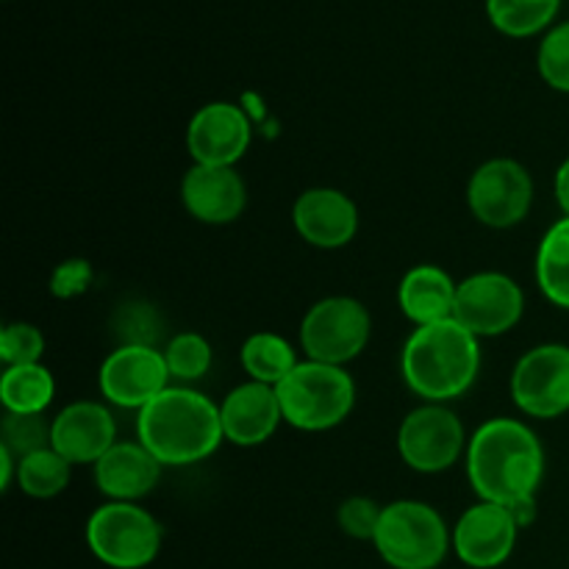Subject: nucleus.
<instances>
[{
  "instance_id": "nucleus-3",
  "label": "nucleus",
  "mask_w": 569,
  "mask_h": 569,
  "mask_svg": "<svg viewBox=\"0 0 569 569\" xmlns=\"http://www.w3.org/2000/svg\"><path fill=\"white\" fill-rule=\"evenodd\" d=\"M403 381L426 403H448L476 383L481 370V339L459 320L415 328L400 353Z\"/></svg>"
},
{
  "instance_id": "nucleus-24",
  "label": "nucleus",
  "mask_w": 569,
  "mask_h": 569,
  "mask_svg": "<svg viewBox=\"0 0 569 569\" xmlns=\"http://www.w3.org/2000/svg\"><path fill=\"white\" fill-rule=\"evenodd\" d=\"M561 0H487V14L500 33L515 39L533 37L550 28Z\"/></svg>"
},
{
  "instance_id": "nucleus-23",
  "label": "nucleus",
  "mask_w": 569,
  "mask_h": 569,
  "mask_svg": "<svg viewBox=\"0 0 569 569\" xmlns=\"http://www.w3.org/2000/svg\"><path fill=\"white\" fill-rule=\"evenodd\" d=\"M239 361H242L250 381L267 383V387H278V383L300 365L292 345L272 331L250 333V337L244 339Z\"/></svg>"
},
{
  "instance_id": "nucleus-11",
  "label": "nucleus",
  "mask_w": 569,
  "mask_h": 569,
  "mask_svg": "<svg viewBox=\"0 0 569 569\" xmlns=\"http://www.w3.org/2000/svg\"><path fill=\"white\" fill-rule=\"evenodd\" d=\"M526 295L515 278L503 272H476L459 283L453 320L478 339L503 337L522 320Z\"/></svg>"
},
{
  "instance_id": "nucleus-30",
  "label": "nucleus",
  "mask_w": 569,
  "mask_h": 569,
  "mask_svg": "<svg viewBox=\"0 0 569 569\" xmlns=\"http://www.w3.org/2000/svg\"><path fill=\"white\" fill-rule=\"evenodd\" d=\"M383 506H378L370 498H348L339 506V528L348 533L350 539H361V542H372L378 531V520H381Z\"/></svg>"
},
{
  "instance_id": "nucleus-29",
  "label": "nucleus",
  "mask_w": 569,
  "mask_h": 569,
  "mask_svg": "<svg viewBox=\"0 0 569 569\" xmlns=\"http://www.w3.org/2000/svg\"><path fill=\"white\" fill-rule=\"evenodd\" d=\"M44 353V337L31 322H9L0 331V359L6 367L39 365Z\"/></svg>"
},
{
  "instance_id": "nucleus-32",
  "label": "nucleus",
  "mask_w": 569,
  "mask_h": 569,
  "mask_svg": "<svg viewBox=\"0 0 569 569\" xmlns=\"http://www.w3.org/2000/svg\"><path fill=\"white\" fill-rule=\"evenodd\" d=\"M553 189H556V200H559L561 211H565V217H569V156L561 161L559 170H556Z\"/></svg>"
},
{
  "instance_id": "nucleus-25",
  "label": "nucleus",
  "mask_w": 569,
  "mask_h": 569,
  "mask_svg": "<svg viewBox=\"0 0 569 569\" xmlns=\"http://www.w3.org/2000/svg\"><path fill=\"white\" fill-rule=\"evenodd\" d=\"M70 470L72 465L53 448L37 450L31 456H22L17 461V487L28 495V498L48 500L64 492L70 487Z\"/></svg>"
},
{
  "instance_id": "nucleus-10",
  "label": "nucleus",
  "mask_w": 569,
  "mask_h": 569,
  "mask_svg": "<svg viewBox=\"0 0 569 569\" xmlns=\"http://www.w3.org/2000/svg\"><path fill=\"white\" fill-rule=\"evenodd\" d=\"M511 398L533 420H556L569 411V348L537 345L511 372Z\"/></svg>"
},
{
  "instance_id": "nucleus-20",
  "label": "nucleus",
  "mask_w": 569,
  "mask_h": 569,
  "mask_svg": "<svg viewBox=\"0 0 569 569\" xmlns=\"http://www.w3.org/2000/svg\"><path fill=\"white\" fill-rule=\"evenodd\" d=\"M459 283L437 264H417L400 278L398 303L403 315L420 326L453 320Z\"/></svg>"
},
{
  "instance_id": "nucleus-12",
  "label": "nucleus",
  "mask_w": 569,
  "mask_h": 569,
  "mask_svg": "<svg viewBox=\"0 0 569 569\" xmlns=\"http://www.w3.org/2000/svg\"><path fill=\"white\" fill-rule=\"evenodd\" d=\"M170 367L153 345H120L100 365V392L111 406L142 411L170 389Z\"/></svg>"
},
{
  "instance_id": "nucleus-15",
  "label": "nucleus",
  "mask_w": 569,
  "mask_h": 569,
  "mask_svg": "<svg viewBox=\"0 0 569 569\" xmlns=\"http://www.w3.org/2000/svg\"><path fill=\"white\" fill-rule=\"evenodd\" d=\"M114 445V417L103 403L76 400L50 420V448L70 465H98Z\"/></svg>"
},
{
  "instance_id": "nucleus-26",
  "label": "nucleus",
  "mask_w": 569,
  "mask_h": 569,
  "mask_svg": "<svg viewBox=\"0 0 569 569\" xmlns=\"http://www.w3.org/2000/svg\"><path fill=\"white\" fill-rule=\"evenodd\" d=\"M164 359L172 378H178L183 383L200 381L211 367V345L200 333L183 331L170 339V345L164 350Z\"/></svg>"
},
{
  "instance_id": "nucleus-31",
  "label": "nucleus",
  "mask_w": 569,
  "mask_h": 569,
  "mask_svg": "<svg viewBox=\"0 0 569 569\" xmlns=\"http://www.w3.org/2000/svg\"><path fill=\"white\" fill-rule=\"evenodd\" d=\"M92 264L87 259H67L50 276V295L59 300H72L92 287Z\"/></svg>"
},
{
  "instance_id": "nucleus-17",
  "label": "nucleus",
  "mask_w": 569,
  "mask_h": 569,
  "mask_svg": "<svg viewBox=\"0 0 569 569\" xmlns=\"http://www.w3.org/2000/svg\"><path fill=\"white\" fill-rule=\"evenodd\" d=\"M295 231L311 248L337 250L353 242L359 231V209L345 192L331 187L306 189L292 209Z\"/></svg>"
},
{
  "instance_id": "nucleus-7",
  "label": "nucleus",
  "mask_w": 569,
  "mask_h": 569,
  "mask_svg": "<svg viewBox=\"0 0 569 569\" xmlns=\"http://www.w3.org/2000/svg\"><path fill=\"white\" fill-rule=\"evenodd\" d=\"M372 320L356 298H322L300 322V348L311 361L345 367L370 342Z\"/></svg>"
},
{
  "instance_id": "nucleus-19",
  "label": "nucleus",
  "mask_w": 569,
  "mask_h": 569,
  "mask_svg": "<svg viewBox=\"0 0 569 569\" xmlns=\"http://www.w3.org/2000/svg\"><path fill=\"white\" fill-rule=\"evenodd\" d=\"M161 476V461L142 442H117L94 465V483L117 503H137L148 498Z\"/></svg>"
},
{
  "instance_id": "nucleus-18",
  "label": "nucleus",
  "mask_w": 569,
  "mask_h": 569,
  "mask_svg": "<svg viewBox=\"0 0 569 569\" xmlns=\"http://www.w3.org/2000/svg\"><path fill=\"white\" fill-rule=\"evenodd\" d=\"M220 415L226 442L237 445V448H259L283 422L276 387L259 381L239 383L237 389H231L222 400Z\"/></svg>"
},
{
  "instance_id": "nucleus-9",
  "label": "nucleus",
  "mask_w": 569,
  "mask_h": 569,
  "mask_svg": "<svg viewBox=\"0 0 569 569\" xmlns=\"http://www.w3.org/2000/svg\"><path fill=\"white\" fill-rule=\"evenodd\" d=\"M467 206L487 228H515L533 206V178L520 161L489 159L467 183Z\"/></svg>"
},
{
  "instance_id": "nucleus-8",
  "label": "nucleus",
  "mask_w": 569,
  "mask_h": 569,
  "mask_svg": "<svg viewBox=\"0 0 569 569\" xmlns=\"http://www.w3.org/2000/svg\"><path fill=\"white\" fill-rule=\"evenodd\" d=\"M467 439L459 415L445 403H422L400 422L398 453L406 465L422 476L450 470L465 456Z\"/></svg>"
},
{
  "instance_id": "nucleus-22",
  "label": "nucleus",
  "mask_w": 569,
  "mask_h": 569,
  "mask_svg": "<svg viewBox=\"0 0 569 569\" xmlns=\"http://www.w3.org/2000/svg\"><path fill=\"white\" fill-rule=\"evenodd\" d=\"M537 283L550 303L569 311V217L553 222L539 242Z\"/></svg>"
},
{
  "instance_id": "nucleus-33",
  "label": "nucleus",
  "mask_w": 569,
  "mask_h": 569,
  "mask_svg": "<svg viewBox=\"0 0 569 569\" xmlns=\"http://www.w3.org/2000/svg\"><path fill=\"white\" fill-rule=\"evenodd\" d=\"M17 481V456L9 448L0 445V489H11V483Z\"/></svg>"
},
{
  "instance_id": "nucleus-27",
  "label": "nucleus",
  "mask_w": 569,
  "mask_h": 569,
  "mask_svg": "<svg viewBox=\"0 0 569 569\" xmlns=\"http://www.w3.org/2000/svg\"><path fill=\"white\" fill-rule=\"evenodd\" d=\"M0 445L9 448L20 461L22 456L50 448V422H44V415H11V411H6L3 422H0Z\"/></svg>"
},
{
  "instance_id": "nucleus-6",
  "label": "nucleus",
  "mask_w": 569,
  "mask_h": 569,
  "mask_svg": "<svg viewBox=\"0 0 569 569\" xmlns=\"http://www.w3.org/2000/svg\"><path fill=\"white\" fill-rule=\"evenodd\" d=\"M87 545L100 565L144 569L161 553V526L142 506L109 500L89 517Z\"/></svg>"
},
{
  "instance_id": "nucleus-28",
  "label": "nucleus",
  "mask_w": 569,
  "mask_h": 569,
  "mask_svg": "<svg viewBox=\"0 0 569 569\" xmlns=\"http://www.w3.org/2000/svg\"><path fill=\"white\" fill-rule=\"evenodd\" d=\"M539 76L556 92H569V22H559L545 33L537 53Z\"/></svg>"
},
{
  "instance_id": "nucleus-21",
  "label": "nucleus",
  "mask_w": 569,
  "mask_h": 569,
  "mask_svg": "<svg viewBox=\"0 0 569 569\" xmlns=\"http://www.w3.org/2000/svg\"><path fill=\"white\" fill-rule=\"evenodd\" d=\"M56 398V381L48 367H6L0 376V403L11 415H44Z\"/></svg>"
},
{
  "instance_id": "nucleus-1",
  "label": "nucleus",
  "mask_w": 569,
  "mask_h": 569,
  "mask_svg": "<svg viewBox=\"0 0 569 569\" xmlns=\"http://www.w3.org/2000/svg\"><path fill=\"white\" fill-rule=\"evenodd\" d=\"M467 478L487 503L506 506L517 526L537 520V492L545 478V450L537 433L520 420L495 417L467 445Z\"/></svg>"
},
{
  "instance_id": "nucleus-14",
  "label": "nucleus",
  "mask_w": 569,
  "mask_h": 569,
  "mask_svg": "<svg viewBox=\"0 0 569 569\" xmlns=\"http://www.w3.org/2000/svg\"><path fill=\"white\" fill-rule=\"evenodd\" d=\"M250 122L233 103H206L189 120L187 148L194 164L237 167L250 148Z\"/></svg>"
},
{
  "instance_id": "nucleus-4",
  "label": "nucleus",
  "mask_w": 569,
  "mask_h": 569,
  "mask_svg": "<svg viewBox=\"0 0 569 569\" xmlns=\"http://www.w3.org/2000/svg\"><path fill=\"white\" fill-rule=\"evenodd\" d=\"M283 422L298 431H331L350 417L356 406V383L345 367L322 361H300L276 387Z\"/></svg>"
},
{
  "instance_id": "nucleus-16",
  "label": "nucleus",
  "mask_w": 569,
  "mask_h": 569,
  "mask_svg": "<svg viewBox=\"0 0 569 569\" xmlns=\"http://www.w3.org/2000/svg\"><path fill=\"white\" fill-rule=\"evenodd\" d=\"M183 209L206 226H228L248 206V187L237 167L192 164L181 181Z\"/></svg>"
},
{
  "instance_id": "nucleus-13",
  "label": "nucleus",
  "mask_w": 569,
  "mask_h": 569,
  "mask_svg": "<svg viewBox=\"0 0 569 569\" xmlns=\"http://www.w3.org/2000/svg\"><path fill=\"white\" fill-rule=\"evenodd\" d=\"M522 528L506 506L478 500L453 528V550L467 569H498L511 559Z\"/></svg>"
},
{
  "instance_id": "nucleus-5",
  "label": "nucleus",
  "mask_w": 569,
  "mask_h": 569,
  "mask_svg": "<svg viewBox=\"0 0 569 569\" xmlns=\"http://www.w3.org/2000/svg\"><path fill=\"white\" fill-rule=\"evenodd\" d=\"M372 545L392 569H437L453 548V531L433 506L395 500L383 506Z\"/></svg>"
},
{
  "instance_id": "nucleus-2",
  "label": "nucleus",
  "mask_w": 569,
  "mask_h": 569,
  "mask_svg": "<svg viewBox=\"0 0 569 569\" xmlns=\"http://www.w3.org/2000/svg\"><path fill=\"white\" fill-rule=\"evenodd\" d=\"M137 437L161 467H187L209 459L226 433L214 400L189 387H170L139 411Z\"/></svg>"
}]
</instances>
